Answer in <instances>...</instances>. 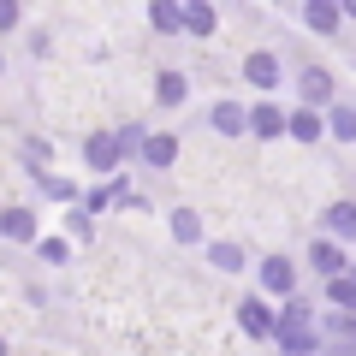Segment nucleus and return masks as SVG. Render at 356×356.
Instances as JSON below:
<instances>
[{
    "mask_svg": "<svg viewBox=\"0 0 356 356\" xmlns=\"http://www.w3.org/2000/svg\"><path fill=\"white\" fill-rule=\"evenodd\" d=\"M327 226H332V238H356V208L350 202H332L327 208Z\"/></svg>",
    "mask_w": 356,
    "mask_h": 356,
    "instance_id": "nucleus-7",
    "label": "nucleus"
},
{
    "mask_svg": "<svg viewBox=\"0 0 356 356\" xmlns=\"http://www.w3.org/2000/svg\"><path fill=\"white\" fill-rule=\"evenodd\" d=\"M143 154H149L154 166H166V161L178 154V143H172V137H143Z\"/></svg>",
    "mask_w": 356,
    "mask_h": 356,
    "instance_id": "nucleus-13",
    "label": "nucleus"
},
{
    "mask_svg": "<svg viewBox=\"0 0 356 356\" xmlns=\"http://www.w3.org/2000/svg\"><path fill=\"white\" fill-rule=\"evenodd\" d=\"M178 24L196 30V36H208V30H214V13H208V6H178Z\"/></svg>",
    "mask_w": 356,
    "mask_h": 356,
    "instance_id": "nucleus-8",
    "label": "nucleus"
},
{
    "mask_svg": "<svg viewBox=\"0 0 356 356\" xmlns=\"http://www.w3.org/2000/svg\"><path fill=\"white\" fill-rule=\"evenodd\" d=\"M309 261H315L321 273H344V255L332 250V243H315V250H309Z\"/></svg>",
    "mask_w": 356,
    "mask_h": 356,
    "instance_id": "nucleus-12",
    "label": "nucleus"
},
{
    "mask_svg": "<svg viewBox=\"0 0 356 356\" xmlns=\"http://www.w3.org/2000/svg\"><path fill=\"white\" fill-rule=\"evenodd\" d=\"M261 285H267V291H291V261H285V255H267V261H261Z\"/></svg>",
    "mask_w": 356,
    "mask_h": 356,
    "instance_id": "nucleus-2",
    "label": "nucleus"
},
{
    "mask_svg": "<svg viewBox=\"0 0 356 356\" xmlns=\"http://www.w3.org/2000/svg\"><path fill=\"white\" fill-rule=\"evenodd\" d=\"M18 24V6H0V30H13Z\"/></svg>",
    "mask_w": 356,
    "mask_h": 356,
    "instance_id": "nucleus-22",
    "label": "nucleus"
},
{
    "mask_svg": "<svg viewBox=\"0 0 356 356\" xmlns=\"http://www.w3.org/2000/svg\"><path fill=\"white\" fill-rule=\"evenodd\" d=\"M0 356H6V344H0Z\"/></svg>",
    "mask_w": 356,
    "mask_h": 356,
    "instance_id": "nucleus-23",
    "label": "nucleus"
},
{
    "mask_svg": "<svg viewBox=\"0 0 356 356\" xmlns=\"http://www.w3.org/2000/svg\"><path fill=\"white\" fill-rule=\"evenodd\" d=\"M214 131H226V137H238V131H243V107L220 102V107H214Z\"/></svg>",
    "mask_w": 356,
    "mask_h": 356,
    "instance_id": "nucleus-11",
    "label": "nucleus"
},
{
    "mask_svg": "<svg viewBox=\"0 0 356 356\" xmlns=\"http://www.w3.org/2000/svg\"><path fill=\"white\" fill-rule=\"evenodd\" d=\"M327 125H332V137H356V113H350V107H332Z\"/></svg>",
    "mask_w": 356,
    "mask_h": 356,
    "instance_id": "nucleus-17",
    "label": "nucleus"
},
{
    "mask_svg": "<svg viewBox=\"0 0 356 356\" xmlns=\"http://www.w3.org/2000/svg\"><path fill=\"white\" fill-rule=\"evenodd\" d=\"M243 72H250L255 89H267L273 77H280V60H273V54H250V65H243Z\"/></svg>",
    "mask_w": 356,
    "mask_h": 356,
    "instance_id": "nucleus-5",
    "label": "nucleus"
},
{
    "mask_svg": "<svg viewBox=\"0 0 356 356\" xmlns=\"http://www.w3.org/2000/svg\"><path fill=\"white\" fill-rule=\"evenodd\" d=\"M0 232H6V238H30V232H36V214H30V208H6V214H0Z\"/></svg>",
    "mask_w": 356,
    "mask_h": 356,
    "instance_id": "nucleus-4",
    "label": "nucleus"
},
{
    "mask_svg": "<svg viewBox=\"0 0 356 356\" xmlns=\"http://www.w3.org/2000/svg\"><path fill=\"white\" fill-rule=\"evenodd\" d=\"M89 166H95V172H107V166H119V143L113 137H95V143H89Z\"/></svg>",
    "mask_w": 356,
    "mask_h": 356,
    "instance_id": "nucleus-6",
    "label": "nucleus"
},
{
    "mask_svg": "<svg viewBox=\"0 0 356 356\" xmlns=\"http://www.w3.org/2000/svg\"><path fill=\"white\" fill-rule=\"evenodd\" d=\"M238 321H243V332H250V339H273V327H280V315H273L267 303H255V297L238 309Z\"/></svg>",
    "mask_w": 356,
    "mask_h": 356,
    "instance_id": "nucleus-1",
    "label": "nucleus"
},
{
    "mask_svg": "<svg viewBox=\"0 0 356 356\" xmlns=\"http://www.w3.org/2000/svg\"><path fill=\"white\" fill-rule=\"evenodd\" d=\"M303 95H309V102H327V95H332V77L327 72H303Z\"/></svg>",
    "mask_w": 356,
    "mask_h": 356,
    "instance_id": "nucleus-15",
    "label": "nucleus"
},
{
    "mask_svg": "<svg viewBox=\"0 0 356 356\" xmlns=\"http://www.w3.org/2000/svg\"><path fill=\"white\" fill-rule=\"evenodd\" d=\"M332 303L350 309V303H356V280H344V273H339V280H332Z\"/></svg>",
    "mask_w": 356,
    "mask_h": 356,
    "instance_id": "nucleus-20",
    "label": "nucleus"
},
{
    "mask_svg": "<svg viewBox=\"0 0 356 356\" xmlns=\"http://www.w3.org/2000/svg\"><path fill=\"white\" fill-rule=\"evenodd\" d=\"M149 18H154V30H166V36L178 30V6H149Z\"/></svg>",
    "mask_w": 356,
    "mask_h": 356,
    "instance_id": "nucleus-19",
    "label": "nucleus"
},
{
    "mask_svg": "<svg viewBox=\"0 0 356 356\" xmlns=\"http://www.w3.org/2000/svg\"><path fill=\"white\" fill-rule=\"evenodd\" d=\"M285 339V356H309L315 350V332H280Z\"/></svg>",
    "mask_w": 356,
    "mask_h": 356,
    "instance_id": "nucleus-18",
    "label": "nucleus"
},
{
    "mask_svg": "<svg viewBox=\"0 0 356 356\" xmlns=\"http://www.w3.org/2000/svg\"><path fill=\"white\" fill-rule=\"evenodd\" d=\"M172 238L178 243H196V238H202V220H196L191 208H178V214H172Z\"/></svg>",
    "mask_w": 356,
    "mask_h": 356,
    "instance_id": "nucleus-9",
    "label": "nucleus"
},
{
    "mask_svg": "<svg viewBox=\"0 0 356 356\" xmlns=\"http://www.w3.org/2000/svg\"><path fill=\"white\" fill-rule=\"evenodd\" d=\"M243 125H250L255 137H273V131H285V113L280 107H255V113H243Z\"/></svg>",
    "mask_w": 356,
    "mask_h": 356,
    "instance_id": "nucleus-3",
    "label": "nucleus"
},
{
    "mask_svg": "<svg viewBox=\"0 0 356 356\" xmlns=\"http://www.w3.org/2000/svg\"><path fill=\"white\" fill-rule=\"evenodd\" d=\"M184 89H191V83H184L178 72H161V83H154V95H161L166 107H178V102H184Z\"/></svg>",
    "mask_w": 356,
    "mask_h": 356,
    "instance_id": "nucleus-10",
    "label": "nucleus"
},
{
    "mask_svg": "<svg viewBox=\"0 0 356 356\" xmlns=\"http://www.w3.org/2000/svg\"><path fill=\"white\" fill-rule=\"evenodd\" d=\"M339 18H344V6H327V0L309 6V24H315V30H339Z\"/></svg>",
    "mask_w": 356,
    "mask_h": 356,
    "instance_id": "nucleus-14",
    "label": "nucleus"
},
{
    "mask_svg": "<svg viewBox=\"0 0 356 356\" xmlns=\"http://www.w3.org/2000/svg\"><path fill=\"white\" fill-rule=\"evenodd\" d=\"M285 125H291V137H303V143L321 137V119H315V113H297V119H285Z\"/></svg>",
    "mask_w": 356,
    "mask_h": 356,
    "instance_id": "nucleus-16",
    "label": "nucleus"
},
{
    "mask_svg": "<svg viewBox=\"0 0 356 356\" xmlns=\"http://www.w3.org/2000/svg\"><path fill=\"white\" fill-rule=\"evenodd\" d=\"M214 267H226V273H232V267H243V250H238V243H220V250H214Z\"/></svg>",
    "mask_w": 356,
    "mask_h": 356,
    "instance_id": "nucleus-21",
    "label": "nucleus"
}]
</instances>
